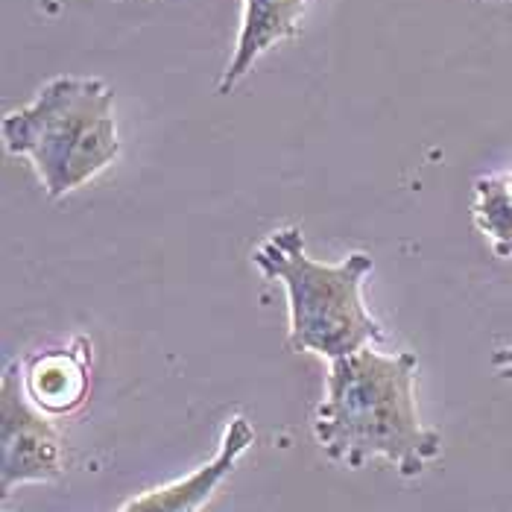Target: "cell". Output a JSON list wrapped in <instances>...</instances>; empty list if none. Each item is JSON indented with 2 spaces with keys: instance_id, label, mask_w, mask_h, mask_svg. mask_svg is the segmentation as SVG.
<instances>
[{
  "instance_id": "cell-6",
  "label": "cell",
  "mask_w": 512,
  "mask_h": 512,
  "mask_svg": "<svg viewBox=\"0 0 512 512\" xmlns=\"http://www.w3.org/2000/svg\"><path fill=\"white\" fill-rule=\"evenodd\" d=\"M94 349L88 337H74L62 349H47L24 360V390L47 416H71L91 393Z\"/></svg>"
},
{
  "instance_id": "cell-2",
  "label": "cell",
  "mask_w": 512,
  "mask_h": 512,
  "mask_svg": "<svg viewBox=\"0 0 512 512\" xmlns=\"http://www.w3.org/2000/svg\"><path fill=\"white\" fill-rule=\"evenodd\" d=\"M252 264L287 293L290 352L337 360L384 340V325L363 302V284L375 270L366 252L322 264L308 255L299 226H281L255 246Z\"/></svg>"
},
{
  "instance_id": "cell-8",
  "label": "cell",
  "mask_w": 512,
  "mask_h": 512,
  "mask_svg": "<svg viewBox=\"0 0 512 512\" xmlns=\"http://www.w3.org/2000/svg\"><path fill=\"white\" fill-rule=\"evenodd\" d=\"M472 217L492 255L512 261V167L474 179Z\"/></svg>"
},
{
  "instance_id": "cell-9",
  "label": "cell",
  "mask_w": 512,
  "mask_h": 512,
  "mask_svg": "<svg viewBox=\"0 0 512 512\" xmlns=\"http://www.w3.org/2000/svg\"><path fill=\"white\" fill-rule=\"evenodd\" d=\"M492 369L498 372V378L512 381V343L510 346H501V349L492 355Z\"/></svg>"
},
{
  "instance_id": "cell-3",
  "label": "cell",
  "mask_w": 512,
  "mask_h": 512,
  "mask_svg": "<svg viewBox=\"0 0 512 512\" xmlns=\"http://www.w3.org/2000/svg\"><path fill=\"white\" fill-rule=\"evenodd\" d=\"M3 147L27 158L50 199L74 194L120 156L115 91L97 77H56L9 112Z\"/></svg>"
},
{
  "instance_id": "cell-7",
  "label": "cell",
  "mask_w": 512,
  "mask_h": 512,
  "mask_svg": "<svg viewBox=\"0 0 512 512\" xmlns=\"http://www.w3.org/2000/svg\"><path fill=\"white\" fill-rule=\"evenodd\" d=\"M305 9L308 0H243L235 50L226 62V71L220 74L217 94H232L264 53L290 39L299 30Z\"/></svg>"
},
{
  "instance_id": "cell-5",
  "label": "cell",
  "mask_w": 512,
  "mask_h": 512,
  "mask_svg": "<svg viewBox=\"0 0 512 512\" xmlns=\"http://www.w3.org/2000/svg\"><path fill=\"white\" fill-rule=\"evenodd\" d=\"M252 442H255V431L249 419L235 416L226 425L223 439L208 463H202L199 469L173 483H164L132 498L120 512H199L214 498V492L235 474L237 463L252 448Z\"/></svg>"
},
{
  "instance_id": "cell-1",
  "label": "cell",
  "mask_w": 512,
  "mask_h": 512,
  "mask_svg": "<svg viewBox=\"0 0 512 512\" xmlns=\"http://www.w3.org/2000/svg\"><path fill=\"white\" fill-rule=\"evenodd\" d=\"M419 357L372 346L328 360L325 398L314 416L322 454L346 469L387 460L401 477H419L442 457V436L422 425L416 404Z\"/></svg>"
},
{
  "instance_id": "cell-4",
  "label": "cell",
  "mask_w": 512,
  "mask_h": 512,
  "mask_svg": "<svg viewBox=\"0 0 512 512\" xmlns=\"http://www.w3.org/2000/svg\"><path fill=\"white\" fill-rule=\"evenodd\" d=\"M62 477V436L24 390V363L12 360L0 378V489Z\"/></svg>"
}]
</instances>
